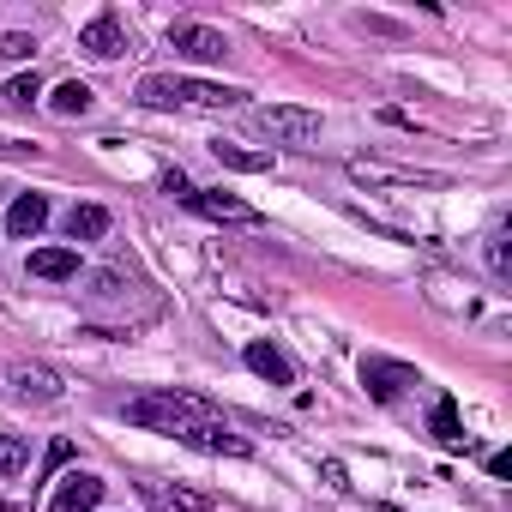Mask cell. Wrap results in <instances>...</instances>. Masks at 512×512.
I'll list each match as a JSON object with an SVG mask.
<instances>
[{
	"label": "cell",
	"instance_id": "52a82bcc",
	"mask_svg": "<svg viewBox=\"0 0 512 512\" xmlns=\"http://www.w3.org/2000/svg\"><path fill=\"white\" fill-rule=\"evenodd\" d=\"M175 440H181V446H193V452H229V458H241V452H247V440H241L223 416H205V422L181 428Z\"/></svg>",
	"mask_w": 512,
	"mask_h": 512
},
{
	"label": "cell",
	"instance_id": "603a6c76",
	"mask_svg": "<svg viewBox=\"0 0 512 512\" xmlns=\"http://www.w3.org/2000/svg\"><path fill=\"white\" fill-rule=\"evenodd\" d=\"M163 193H175V199H187V193H193V181H187L181 169H169V175H163Z\"/></svg>",
	"mask_w": 512,
	"mask_h": 512
},
{
	"label": "cell",
	"instance_id": "8fae6325",
	"mask_svg": "<svg viewBox=\"0 0 512 512\" xmlns=\"http://www.w3.org/2000/svg\"><path fill=\"white\" fill-rule=\"evenodd\" d=\"M43 223H49V199H43V193H19V199L7 205V235H13V241L43 235Z\"/></svg>",
	"mask_w": 512,
	"mask_h": 512
},
{
	"label": "cell",
	"instance_id": "8992f818",
	"mask_svg": "<svg viewBox=\"0 0 512 512\" xmlns=\"http://www.w3.org/2000/svg\"><path fill=\"white\" fill-rule=\"evenodd\" d=\"M181 205H193V211H199V217H211V223H247V229L260 223V211H253L247 199H235V193H223V187H211V193H205V187H193Z\"/></svg>",
	"mask_w": 512,
	"mask_h": 512
},
{
	"label": "cell",
	"instance_id": "7c38bea8",
	"mask_svg": "<svg viewBox=\"0 0 512 512\" xmlns=\"http://www.w3.org/2000/svg\"><path fill=\"white\" fill-rule=\"evenodd\" d=\"M31 278H43V284H73V278H79V247H37V253H31Z\"/></svg>",
	"mask_w": 512,
	"mask_h": 512
},
{
	"label": "cell",
	"instance_id": "e0dca14e",
	"mask_svg": "<svg viewBox=\"0 0 512 512\" xmlns=\"http://www.w3.org/2000/svg\"><path fill=\"white\" fill-rule=\"evenodd\" d=\"M91 103H97V91H91L85 79H67V85L55 91V115H91Z\"/></svg>",
	"mask_w": 512,
	"mask_h": 512
},
{
	"label": "cell",
	"instance_id": "2e32d148",
	"mask_svg": "<svg viewBox=\"0 0 512 512\" xmlns=\"http://www.w3.org/2000/svg\"><path fill=\"white\" fill-rule=\"evenodd\" d=\"M434 440H440V446H452V452L470 440V434H464V422H458V404H452V398H440V404H434Z\"/></svg>",
	"mask_w": 512,
	"mask_h": 512
},
{
	"label": "cell",
	"instance_id": "30bf717a",
	"mask_svg": "<svg viewBox=\"0 0 512 512\" xmlns=\"http://www.w3.org/2000/svg\"><path fill=\"white\" fill-rule=\"evenodd\" d=\"M241 356H247V368L260 374L266 386H296V362H290V356H284L278 344H266V338H253V344H247Z\"/></svg>",
	"mask_w": 512,
	"mask_h": 512
},
{
	"label": "cell",
	"instance_id": "7a4b0ae2",
	"mask_svg": "<svg viewBox=\"0 0 512 512\" xmlns=\"http://www.w3.org/2000/svg\"><path fill=\"white\" fill-rule=\"evenodd\" d=\"M205 416H217L205 398H193V392H145V398H133L127 404V422L133 428H151V434H181V428H193V422H205Z\"/></svg>",
	"mask_w": 512,
	"mask_h": 512
},
{
	"label": "cell",
	"instance_id": "277c9868",
	"mask_svg": "<svg viewBox=\"0 0 512 512\" xmlns=\"http://www.w3.org/2000/svg\"><path fill=\"white\" fill-rule=\"evenodd\" d=\"M169 49L187 55V61H223L229 55V37L211 31V25H193V19H175L169 25Z\"/></svg>",
	"mask_w": 512,
	"mask_h": 512
},
{
	"label": "cell",
	"instance_id": "5bb4252c",
	"mask_svg": "<svg viewBox=\"0 0 512 512\" xmlns=\"http://www.w3.org/2000/svg\"><path fill=\"white\" fill-rule=\"evenodd\" d=\"M67 235L73 241H103L109 235V211L103 205H73L67 211Z\"/></svg>",
	"mask_w": 512,
	"mask_h": 512
},
{
	"label": "cell",
	"instance_id": "6da1fadb",
	"mask_svg": "<svg viewBox=\"0 0 512 512\" xmlns=\"http://www.w3.org/2000/svg\"><path fill=\"white\" fill-rule=\"evenodd\" d=\"M145 109H193V115H223V109H241L247 91H229V85H211V79H181V73H151L139 79L133 91Z\"/></svg>",
	"mask_w": 512,
	"mask_h": 512
},
{
	"label": "cell",
	"instance_id": "4fadbf2b",
	"mask_svg": "<svg viewBox=\"0 0 512 512\" xmlns=\"http://www.w3.org/2000/svg\"><path fill=\"white\" fill-rule=\"evenodd\" d=\"M13 392H19V398H37V404H55V398H61V374L43 368V362H19V368H13Z\"/></svg>",
	"mask_w": 512,
	"mask_h": 512
},
{
	"label": "cell",
	"instance_id": "9a60e30c",
	"mask_svg": "<svg viewBox=\"0 0 512 512\" xmlns=\"http://www.w3.org/2000/svg\"><path fill=\"white\" fill-rule=\"evenodd\" d=\"M211 151H217V163H229L241 175H266L272 169V151H247V145H229V139H217Z\"/></svg>",
	"mask_w": 512,
	"mask_h": 512
},
{
	"label": "cell",
	"instance_id": "ba28073f",
	"mask_svg": "<svg viewBox=\"0 0 512 512\" xmlns=\"http://www.w3.org/2000/svg\"><path fill=\"white\" fill-rule=\"evenodd\" d=\"M79 49H85L91 61H121V55H127V31H121V19H115V13H97V19L79 31Z\"/></svg>",
	"mask_w": 512,
	"mask_h": 512
},
{
	"label": "cell",
	"instance_id": "ac0fdd59",
	"mask_svg": "<svg viewBox=\"0 0 512 512\" xmlns=\"http://www.w3.org/2000/svg\"><path fill=\"white\" fill-rule=\"evenodd\" d=\"M145 494L157 506H175V512H205L211 506V494H187V488H163V482H145Z\"/></svg>",
	"mask_w": 512,
	"mask_h": 512
},
{
	"label": "cell",
	"instance_id": "5b68a950",
	"mask_svg": "<svg viewBox=\"0 0 512 512\" xmlns=\"http://www.w3.org/2000/svg\"><path fill=\"white\" fill-rule=\"evenodd\" d=\"M362 386L374 404H392L404 386H416V368L410 362H392V356H362Z\"/></svg>",
	"mask_w": 512,
	"mask_h": 512
},
{
	"label": "cell",
	"instance_id": "44dd1931",
	"mask_svg": "<svg viewBox=\"0 0 512 512\" xmlns=\"http://www.w3.org/2000/svg\"><path fill=\"white\" fill-rule=\"evenodd\" d=\"M31 55H37V37H25V31L0 37V61H31Z\"/></svg>",
	"mask_w": 512,
	"mask_h": 512
},
{
	"label": "cell",
	"instance_id": "ffe728a7",
	"mask_svg": "<svg viewBox=\"0 0 512 512\" xmlns=\"http://www.w3.org/2000/svg\"><path fill=\"white\" fill-rule=\"evenodd\" d=\"M0 97H7V103H19V109H31V103L43 97V79H37V73H25V79H13L7 91H0Z\"/></svg>",
	"mask_w": 512,
	"mask_h": 512
},
{
	"label": "cell",
	"instance_id": "3957f363",
	"mask_svg": "<svg viewBox=\"0 0 512 512\" xmlns=\"http://www.w3.org/2000/svg\"><path fill=\"white\" fill-rule=\"evenodd\" d=\"M247 127L272 139V145H290V151H314L320 145V115L302 109V103H272V109H253Z\"/></svg>",
	"mask_w": 512,
	"mask_h": 512
},
{
	"label": "cell",
	"instance_id": "7402d4cb",
	"mask_svg": "<svg viewBox=\"0 0 512 512\" xmlns=\"http://www.w3.org/2000/svg\"><path fill=\"white\" fill-rule=\"evenodd\" d=\"M488 266H494V278H506V272H512V260H506V235H494V241H488Z\"/></svg>",
	"mask_w": 512,
	"mask_h": 512
},
{
	"label": "cell",
	"instance_id": "cb8c5ba5",
	"mask_svg": "<svg viewBox=\"0 0 512 512\" xmlns=\"http://www.w3.org/2000/svg\"><path fill=\"white\" fill-rule=\"evenodd\" d=\"M488 476L506 482V476H512V452H494V458H488Z\"/></svg>",
	"mask_w": 512,
	"mask_h": 512
},
{
	"label": "cell",
	"instance_id": "d6986e66",
	"mask_svg": "<svg viewBox=\"0 0 512 512\" xmlns=\"http://www.w3.org/2000/svg\"><path fill=\"white\" fill-rule=\"evenodd\" d=\"M25 464H31L25 440H19V434H7V428H0V482H13V476H25Z\"/></svg>",
	"mask_w": 512,
	"mask_h": 512
},
{
	"label": "cell",
	"instance_id": "9c48e42d",
	"mask_svg": "<svg viewBox=\"0 0 512 512\" xmlns=\"http://www.w3.org/2000/svg\"><path fill=\"white\" fill-rule=\"evenodd\" d=\"M97 500H103V476L73 470V476H61V488H55L49 512H97Z\"/></svg>",
	"mask_w": 512,
	"mask_h": 512
}]
</instances>
